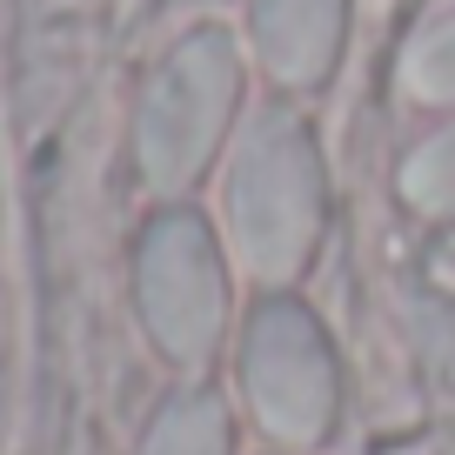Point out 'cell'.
<instances>
[{
  "instance_id": "6da1fadb",
  "label": "cell",
  "mask_w": 455,
  "mask_h": 455,
  "mask_svg": "<svg viewBox=\"0 0 455 455\" xmlns=\"http://www.w3.org/2000/svg\"><path fill=\"white\" fill-rule=\"evenodd\" d=\"M221 235L261 288H295L328 235L322 134L295 100H268L242 121L221 181Z\"/></svg>"
},
{
  "instance_id": "7a4b0ae2",
  "label": "cell",
  "mask_w": 455,
  "mask_h": 455,
  "mask_svg": "<svg viewBox=\"0 0 455 455\" xmlns=\"http://www.w3.org/2000/svg\"><path fill=\"white\" fill-rule=\"evenodd\" d=\"M248 100V60L242 41L208 20L188 28L168 54L155 60L141 100H134V174L148 195L181 201L188 188L208 181V168L235 148Z\"/></svg>"
},
{
  "instance_id": "3957f363",
  "label": "cell",
  "mask_w": 455,
  "mask_h": 455,
  "mask_svg": "<svg viewBox=\"0 0 455 455\" xmlns=\"http://www.w3.org/2000/svg\"><path fill=\"white\" fill-rule=\"evenodd\" d=\"M134 315L174 369H208L235 322L228 235L188 201H168L134 235Z\"/></svg>"
},
{
  "instance_id": "277c9868",
  "label": "cell",
  "mask_w": 455,
  "mask_h": 455,
  "mask_svg": "<svg viewBox=\"0 0 455 455\" xmlns=\"http://www.w3.org/2000/svg\"><path fill=\"white\" fill-rule=\"evenodd\" d=\"M235 382L255 428L282 449L308 455L341 428V355L322 315L288 288H268L248 308L235 335Z\"/></svg>"
},
{
  "instance_id": "5b68a950",
  "label": "cell",
  "mask_w": 455,
  "mask_h": 455,
  "mask_svg": "<svg viewBox=\"0 0 455 455\" xmlns=\"http://www.w3.org/2000/svg\"><path fill=\"white\" fill-rule=\"evenodd\" d=\"M255 60L288 100L322 94L348 54V0H248Z\"/></svg>"
},
{
  "instance_id": "8992f818",
  "label": "cell",
  "mask_w": 455,
  "mask_h": 455,
  "mask_svg": "<svg viewBox=\"0 0 455 455\" xmlns=\"http://www.w3.org/2000/svg\"><path fill=\"white\" fill-rule=\"evenodd\" d=\"M141 455H235V415L214 388H188L155 415Z\"/></svg>"
},
{
  "instance_id": "52a82bcc",
  "label": "cell",
  "mask_w": 455,
  "mask_h": 455,
  "mask_svg": "<svg viewBox=\"0 0 455 455\" xmlns=\"http://www.w3.org/2000/svg\"><path fill=\"white\" fill-rule=\"evenodd\" d=\"M402 94L415 108H449L455 100V14L428 20L409 47H402Z\"/></svg>"
},
{
  "instance_id": "ba28073f",
  "label": "cell",
  "mask_w": 455,
  "mask_h": 455,
  "mask_svg": "<svg viewBox=\"0 0 455 455\" xmlns=\"http://www.w3.org/2000/svg\"><path fill=\"white\" fill-rule=\"evenodd\" d=\"M395 181H402V201H409L422 221H455V128L415 148Z\"/></svg>"
}]
</instances>
